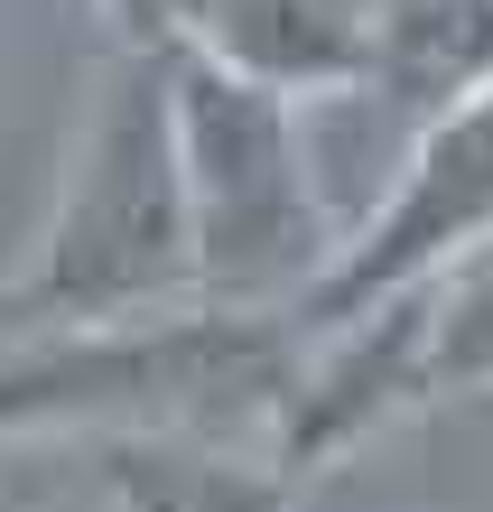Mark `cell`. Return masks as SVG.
Returning <instances> with one entry per match:
<instances>
[{
  "label": "cell",
  "mask_w": 493,
  "mask_h": 512,
  "mask_svg": "<svg viewBox=\"0 0 493 512\" xmlns=\"http://www.w3.org/2000/svg\"><path fill=\"white\" fill-rule=\"evenodd\" d=\"M205 308L196 298V224L177 168L168 56L112 47L56 177V205L28 243V270L0 280V336H66Z\"/></svg>",
  "instance_id": "6da1fadb"
},
{
  "label": "cell",
  "mask_w": 493,
  "mask_h": 512,
  "mask_svg": "<svg viewBox=\"0 0 493 512\" xmlns=\"http://www.w3.org/2000/svg\"><path fill=\"white\" fill-rule=\"evenodd\" d=\"M289 373L298 326L242 308L0 336V438H224L233 419L270 429Z\"/></svg>",
  "instance_id": "7a4b0ae2"
},
{
  "label": "cell",
  "mask_w": 493,
  "mask_h": 512,
  "mask_svg": "<svg viewBox=\"0 0 493 512\" xmlns=\"http://www.w3.org/2000/svg\"><path fill=\"white\" fill-rule=\"evenodd\" d=\"M168 103L196 224V298L242 317H289L345 252V224L326 215L317 159H307V103L196 47H168Z\"/></svg>",
  "instance_id": "3957f363"
},
{
  "label": "cell",
  "mask_w": 493,
  "mask_h": 512,
  "mask_svg": "<svg viewBox=\"0 0 493 512\" xmlns=\"http://www.w3.org/2000/svg\"><path fill=\"white\" fill-rule=\"evenodd\" d=\"M493 243V84L466 103H447L428 131L400 140L391 187L345 224V252L326 261V280L289 308L298 336L363 317L373 298H400L419 280H438L447 261H466Z\"/></svg>",
  "instance_id": "277c9868"
},
{
  "label": "cell",
  "mask_w": 493,
  "mask_h": 512,
  "mask_svg": "<svg viewBox=\"0 0 493 512\" xmlns=\"http://www.w3.org/2000/svg\"><path fill=\"white\" fill-rule=\"evenodd\" d=\"M410 410H428V280L373 298L345 326H317L298 336V373L270 410V466H289L298 485L326 466H345L354 447H373L382 429H400Z\"/></svg>",
  "instance_id": "5b68a950"
},
{
  "label": "cell",
  "mask_w": 493,
  "mask_h": 512,
  "mask_svg": "<svg viewBox=\"0 0 493 512\" xmlns=\"http://www.w3.org/2000/svg\"><path fill=\"white\" fill-rule=\"evenodd\" d=\"M187 47L289 103H335L363 84L373 0H205Z\"/></svg>",
  "instance_id": "8992f818"
},
{
  "label": "cell",
  "mask_w": 493,
  "mask_h": 512,
  "mask_svg": "<svg viewBox=\"0 0 493 512\" xmlns=\"http://www.w3.org/2000/svg\"><path fill=\"white\" fill-rule=\"evenodd\" d=\"M493 84V0H373V56L354 94L391 112L400 131H428L447 103Z\"/></svg>",
  "instance_id": "52a82bcc"
},
{
  "label": "cell",
  "mask_w": 493,
  "mask_h": 512,
  "mask_svg": "<svg viewBox=\"0 0 493 512\" xmlns=\"http://www.w3.org/2000/svg\"><path fill=\"white\" fill-rule=\"evenodd\" d=\"M94 485L112 512H298V475L224 438H94Z\"/></svg>",
  "instance_id": "ba28073f"
},
{
  "label": "cell",
  "mask_w": 493,
  "mask_h": 512,
  "mask_svg": "<svg viewBox=\"0 0 493 512\" xmlns=\"http://www.w3.org/2000/svg\"><path fill=\"white\" fill-rule=\"evenodd\" d=\"M493 391V243L428 280V401Z\"/></svg>",
  "instance_id": "9c48e42d"
},
{
  "label": "cell",
  "mask_w": 493,
  "mask_h": 512,
  "mask_svg": "<svg viewBox=\"0 0 493 512\" xmlns=\"http://www.w3.org/2000/svg\"><path fill=\"white\" fill-rule=\"evenodd\" d=\"M94 10L112 19V38H121V47L168 56V47H187V38H196V10H205V0H94Z\"/></svg>",
  "instance_id": "30bf717a"
}]
</instances>
